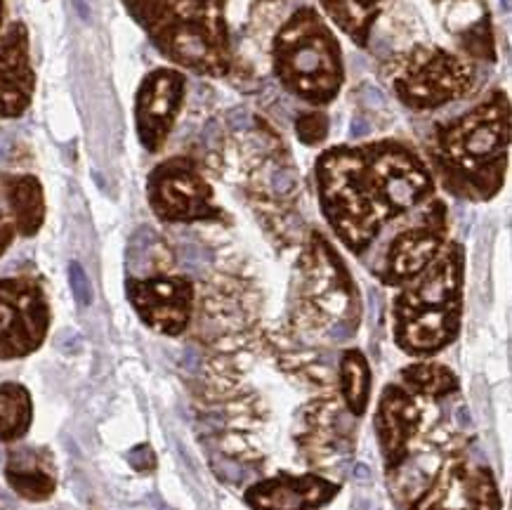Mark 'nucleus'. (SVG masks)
I'll use <instances>...</instances> for the list:
<instances>
[{"label":"nucleus","instance_id":"obj_1","mask_svg":"<svg viewBox=\"0 0 512 510\" xmlns=\"http://www.w3.org/2000/svg\"><path fill=\"white\" fill-rule=\"evenodd\" d=\"M321 213L385 286H404L446 244V206L416 147L402 140L336 145L314 166Z\"/></svg>","mask_w":512,"mask_h":510},{"label":"nucleus","instance_id":"obj_2","mask_svg":"<svg viewBox=\"0 0 512 510\" xmlns=\"http://www.w3.org/2000/svg\"><path fill=\"white\" fill-rule=\"evenodd\" d=\"M432 178L458 199L489 201L501 192L510 154V97L491 88L449 119L432 123L423 140Z\"/></svg>","mask_w":512,"mask_h":510},{"label":"nucleus","instance_id":"obj_3","mask_svg":"<svg viewBox=\"0 0 512 510\" xmlns=\"http://www.w3.org/2000/svg\"><path fill=\"white\" fill-rule=\"evenodd\" d=\"M463 246L451 241L418 277L399 286L392 303L395 343L409 355H435L461 331Z\"/></svg>","mask_w":512,"mask_h":510},{"label":"nucleus","instance_id":"obj_4","mask_svg":"<svg viewBox=\"0 0 512 510\" xmlns=\"http://www.w3.org/2000/svg\"><path fill=\"white\" fill-rule=\"evenodd\" d=\"M133 17L175 69L222 78L232 71L225 0H126Z\"/></svg>","mask_w":512,"mask_h":510},{"label":"nucleus","instance_id":"obj_5","mask_svg":"<svg viewBox=\"0 0 512 510\" xmlns=\"http://www.w3.org/2000/svg\"><path fill=\"white\" fill-rule=\"evenodd\" d=\"M272 74L288 95L314 109L338 100L345 85L343 48L312 8L295 12L274 36Z\"/></svg>","mask_w":512,"mask_h":510},{"label":"nucleus","instance_id":"obj_6","mask_svg":"<svg viewBox=\"0 0 512 510\" xmlns=\"http://www.w3.org/2000/svg\"><path fill=\"white\" fill-rule=\"evenodd\" d=\"M295 289V324L305 331L324 333L328 340H347L357 333L361 303L352 274L343 258L328 246L319 232H312L310 246L298 265Z\"/></svg>","mask_w":512,"mask_h":510},{"label":"nucleus","instance_id":"obj_7","mask_svg":"<svg viewBox=\"0 0 512 510\" xmlns=\"http://www.w3.org/2000/svg\"><path fill=\"white\" fill-rule=\"evenodd\" d=\"M392 97L413 114H428L465 100L477 85V67L465 55L413 45L397 52L378 69Z\"/></svg>","mask_w":512,"mask_h":510},{"label":"nucleus","instance_id":"obj_8","mask_svg":"<svg viewBox=\"0 0 512 510\" xmlns=\"http://www.w3.org/2000/svg\"><path fill=\"white\" fill-rule=\"evenodd\" d=\"M149 206L163 222L218 220L220 208L213 201V187L189 156H173L149 173Z\"/></svg>","mask_w":512,"mask_h":510},{"label":"nucleus","instance_id":"obj_9","mask_svg":"<svg viewBox=\"0 0 512 510\" xmlns=\"http://www.w3.org/2000/svg\"><path fill=\"white\" fill-rule=\"evenodd\" d=\"M50 324L45 293L31 279H0V359L31 355Z\"/></svg>","mask_w":512,"mask_h":510},{"label":"nucleus","instance_id":"obj_10","mask_svg":"<svg viewBox=\"0 0 512 510\" xmlns=\"http://www.w3.org/2000/svg\"><path fill=\"white\" fill-rule=\"evenodd\" d=\"M187 95V78L180 69L161 67L142 78L135 93L137 137L147 152H159L173 133Z\"/></svg>","mask_w":512,"mask_h":510},{"label":"nucleus","instance_id":"obj_11","mask_svg":"<svg viewBox=\"0 0 512 510\" xmlns=\"http://www.w3.org/2000/svg\"><path fill=\"white\" fill-rule=\"evenodd\" d=\"M126 293L149 329L180 336L192 322L194 284L187 277H128Z\"/></svg>","mask_w":512,"mask_h":510},{"label":"nucleus","instance_id":"obj_12","mask_svg":"<svg viewBox=\"0 0 512 510\" xmlns=\"http://www.w3.org/2000/svg\"><path fill=\"white\" fill-rule=\"evenodd\" d=\"M411 510H501V501L489 470L451 461Z\"/></svg>","mask_w":512,"mask_h":510},{"label":"nucleus","instance_id":"obj_13","mask_svg":"<svg viewBox=\"0 0 512 510\" xmlns=\"http://www.w3.org/2000/svg\"><path fill=\"white\" fill-rule=\"evenodd\" d=\"M34 85L29 38L22 24H12L0 38V119L22 116L34 97Z\"/></svg>","mask_w":512,"mask_h":510},{"label":"nucleus","instance_id":"obj_14","mask_svg":"<svg viewBox=\"0 0 512 510\" xmlns=\"http://www.w3.org/2000/svg\"><path fill=\"white\" fill-rule=\"evenodd\" d=\"M338 494V485L321 477H274L248 489L246 503L255 510H314Z\"/></svg>","mask_w":512,"mask_h":510},{"label":"nucleus","instance_id":"obj_15","mask_svg":"<svg viewBox=\"0 0 512 510\" xmlns=\"http://www.w3.org/2000/svg\"><path fill=\"white\" fill-rule=\"evenodd\" d=\"M418 407L416 402L406 395V390L399 385H390L383 390V402L378 409V435H380V447L385 454V468L390 473L402 466L406 459V447H409L411 435L418 428Z\"/></svg>","mask_w":512,"mask_h":510},{"label":"nucleus","instance_id":"obj_16","mask_svg":"<svg viewBox=\"0 0 512 510\" xmlns=\"http://www.w3.org/2000/svg\"><path fill=\"white\" fill-rule=\"evenodd\" d=\"M3 189L8 196L12 222L22 237H34L45 218L43 187L34 175H5Z\"/></svg>","mask_w":512,"mask_h":510},{"label":"nucleus","instance_id":"obj_17","mask_svg":"<svg viewBox=\"0 0 512 510\" xmlns=\"http://www.w3.org/2000/svg\"><path fill=\"white\" fill-rule=\"evenodd\" d=\"M5 477L22 499L45 501L55 492V477L41 466V456L34 449L12 451Z\"/></svg>","mask_w":512,"mask_h":510},{"label":"nucleus","instance_id":"obj_18","mask_svg":"<svg viewBox=\"0 0 512 510\" xmlns=\"http://www.w3.org/2000/svg\"><path fill=\"white\" fill-rule=\"evenodd\" d=\"M326 15L336 22L343 34L352 38L357 48H366L371 29L380 12V0H321Z\"/></svg>","mask_w":512,"mask_h":510},{"label":"nucleus","instance_id":"obj_19","mask_svg":"<svg viewBox=\"0 0 512 510\" xmlns=\"http://www.w3.org/2000/svg\"><path fill=\"white\" fill-rule=\"evenodd\" d=\"M340 385L352 414H364L371 392V369L359 350H347L340 357Z\"/></svg>","mask_w":512,"mask_h":510},{"label":"nucleus","instance_id":"obj_20","mask_svg":"<svg viewBox=\"0 0 512 510\" xmlns=\"http://www.w3.org/2000/svg\"><path fill=\"white\" fill-rule=\"evenodd\" d=\"M31 425V397L19 383L0 385V440H17Z\"/></svg>","mask_w":512,"mask_h":510},{"label":"nucleus","instance_id":"obj_21","mask_svg":"<svg viewBox=\"0 0 512 510\" xmlns=\"http://www.w3.org/2000/svg\"><path fill=\"white\" fill-rule=\"evenodd\" d=\"M402 381L409 385L411 390L420 392L425 397H444L449 392L458 390L456 376L442 364L420 362L411 364L402 371Z\"/></svg>","mask_w":512,"mask_h":510},{"label":"nucleus","instance_id":"obj_22","mask_svg":"<svg viewBox=\"0 0 512 510\" xmlns=\"http://www.w3.org/2000/svg\"><path fill=\"white\" fill-rule=\"evenodd\" d=\"M328 133H331V116L326 109H307L295 116V137L305 147L324 145Z\"/></svg>","mask_w":512,"mask_h":510},{"label":"nucleus","instance_id":"obj_23","mask_svg":"<svg viewBox=\"0 0 512 510\" xmlns=\"http://www.w3.org/2000/svg\"><path fill=\"white\" fill-rule=\"evenodd\" d=\"M161 241L149 227H140L128 246V270L130 272H144L152 265L154 253L159 251Z\"/></svg>","mask_w":512,"mask_h":510},{"label":"nucleus","instance_id":"obj_24","mask_svg":"<svg viewBox=\"0 0 512 510\" xmlns=\"http://www.w3.org/2000/svg\"><path fill=\"white\" fill-rule=\"evenodd\" d=\"M210 466H213L215 475L220 477V480H225L227 485H241V482H246L248 477H251V470H248L244 463H239L236 459H227V456H218V459H210Z\"/></svg>","mask_w":512,"mask_h":510},{"label":"nucleus","instance_id":"obj_25","mask_svg":"<svg viewBox=\"0 0 512 510\" xmlns=\"http://www.w3.org/2000/svg\"><path fill=\"white\" fill-rule=\"evenodd\" d=\"M69 284H71V293H74L78 305L88 307L90 303H93V286H90V279L81 267V263L69 265Z\"/></svg>","mask_w":512,"mask_h":510},{"label":"nucleus","instance_id":"obj_26","mask_svg":"<svg viewBox=\"0 0 512 510\" xmlns=\"http://www.w3.org/2000/svg\"><path fill=\"white\" fill-rule=\"evenodd\" d=\"M128 463L135 470H140V473H149V470L156 468V456L149 444H140V447H135L128 454Z\"/></svg>","mask_w":512,"mask_h":510},{"label":"nucleus","instance_id":"obj_27","mask_svg":"<svg viewBox=\"0 0 512 510\" xmlns=\"http://www.w3.org/2000/svg\"><path fill=\"white\" fill-rule=\"evenodd\" d=\"M272 189L281 196L291 194L295 189V178L291 173H288V170H277V173L272 175Z\"/></svg>","mask_w":512,"mask_h":510},{"label":"nucleus","instance_id":"obj_28","mask_svg":"<svg viewBox=\"0 0 512 510\" xmlns=\"http://www.w3.org/2000/svg\"><path fill=\"white\" fill-rule=\"evenodd\" d=\"M74 10L78 12V17L83 22H93V12H95V0H71Z\"/></svg>","mask_w":512,"mask_h":510},{"label":"nucleus","instance_id":"obj_29","mask_svg":"<svg viewBox=\"0 0 512 510\" xmlns=\"http://www.w3.org/2000/svg\"><path fill=\"white\" fill-rule=\"evenodd\" d=\"M12 234H15L12 232V222L0 213V255H3L5 248L12 244Z\"/></svg>","mask_w":512,"mask_h":510},{"label":"nucleus","instance_id":"obj_30","mask_svg":"<svg viewBox=\"0 0 512 510\" xmlns=\"http://www.w3.org/2000/svg\"><path fill=\"white\" fill-rule=\"evenodd\" d=\"M354 480L357 482H369L371 480V470L364 466V463H359L357 468H354Z\"/></svg>","mask_w":512,"mask_h":510},{"label":"nucleus","instance_id":"obj_31","mask_svg":"<svg viewBox=\"0 0 512 510\" xmlns=\"http://www.w3.org/2000/svg\"><path fill=\"white\" fill-rule=\"evenodd\" d=\"M456 416H458V423H461V425H463V428H470V425H472V421H470L468 407H458V411H456Z\"/></svg>","mask_w":512,"mask_h":510}]
</instances>
